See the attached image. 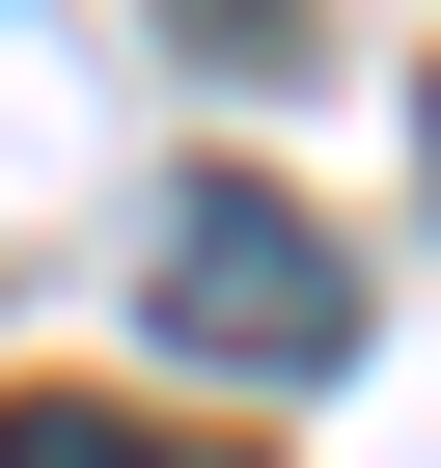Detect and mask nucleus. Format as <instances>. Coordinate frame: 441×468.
I'll list each match as a JSON object with an SVG mask.
<instances>
[{
	"label": "nucleus",
	"instance_id": "nucleus-1",
	"mask_svg": "<svg viewBox=\"0 0 441 468\" xmlns=\"http://www.w3.org/2000/svg\"><path fill=\"white\" fill-rule=\"evenodd\" d=\"M138 303H166L193 358H249V386H331V358H359V276H331V220H304V193H249V165H220V193H166Z\"/></svg>",
	"mask_w": 441,
	"mask_h": 468
},
{
	"label": "nucleus",
	"instance_id": "nucleus-2",
	"mask_svg": "<svg viewBox=\"0 0 441 468\" xmlns=\"http://www.w3.org/2000/svg\"><path fill=\"white\" fill-rule=\"evenodd\" d=\"M0 468H193V441H138V413H83V386H56V413H0Z\"/></svg>",
	"mask_w": 441,
	"mask_h": 468
},
{
	"label": "nucleus",
	"instance_id": "nucleus-3",
	"mask_svg": "<svg viewBox=\"0 0 441 468\" xmlns=\"http://www.w3.org/2000/svg\"><path fill=\"white\" fill-rule=\"evenodd\" d=\"M414 165H441V138H414Z\"/></svg>",
	"mask_w": 441,
	"mask_h": 468
}]
</instances>
